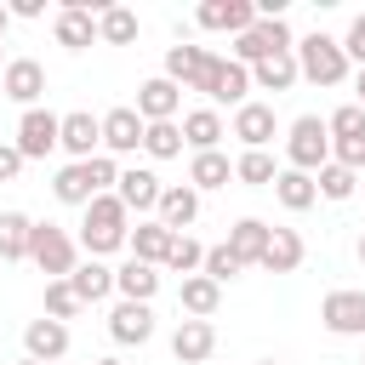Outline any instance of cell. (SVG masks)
I'll return each mask as SVG.
<instances>
[{
    "instance_id": "cell-1",
    "label": "cell",
    "mask_w": 365,
    "mask_h": 365,
    "mask_svg": "<svg viewBox=\"0 0 365 365\" xmlns=\"http://www.w3.org/2000/svg\"><path fill=\"white\" fill-rule=\"evenodd\" d=\"M125 240H131V211L120 205V194H97L80 217V251L114 257V251H125Z\"/></svg>"
},
{
    "instance_id": "cell-2",
    "label": "cell",
    "mask_w": 365,
    "mask_h": 365,
    "mask_svg": "<svg viewBox=\"0 0 365 365\" xmlns=\"http://www.w3.org/2000/svg\"><path fill=\"white\" fill-rule=\"evenodd\" d=\"M297 68H302V80H308V86H342V80L354 74V63H348L342 40H331V34H319V29L297 40Z\"/></svg>"
},
{
    "instance_id": "cell-3",
    "label": "cell",
    "mask_w": 365,
    "mask_h": 365,
    "mask_svg": "<svg viewBox=\"0 0 365 365\" xmlns=\"http://www.w3.org/2000/svg\"><path fill=\"white\" fill-rule=\"evenodd\" d=\"M285 165L291 171H308V177L319 165H331V125L319 114H297L285 125Z\"/></svg>"
},
{
    "instance_id": "cell-4",
    "label": "cell",
    "mask_w": 365,
    "mask_h": 365,
    "mask_svg": "<svg viewBox=\"0 0 365 365\" xmlns=\"http://www.w3.org/2000/svg\"><path fill=\"white\" fill-rule=\"evenodd\" d=\"M29 262H34L46 279H68V274L80 268V234H68V228H57V222H34Z\"/></svg>"
},
{
    "instance_id": "cell-5",
    "label": "cell",
    "mask_w": 365,
    "mask_h": 365,
    "mask_svg": "<svg viewBox=\"0 0 365 365\" xmlns=\"http://www.w3.org/2000/svg\"><path fill=\"white\" fill-rule=\"evenodd\" d=\"M279 51H297V34H291L285 17H257V23L234 40V63H245V68H257V63H268V57H279Z\"/></svg>"
},
{
    "instance_id": "cell-6",
    "label": "cell",
    "mask_w": 365,
    "mask_h": 365,
    "mask_svg": "<svg viewBox=\"0 0 365 365\" xmlns=\"http://www.w3.org/2000/svg\"><path fill=\"white\" fill-rule=\"evenodd\" d=\"M11 143H17L23 160H46V154H57V148H63V114H51V108H23Z\"/></svg>"
},
{
    "instance_id": "cell-7",
    "label": "cell",
    "mask_w": 365,
    "mask_h": 365,
    "mask_svg": "<svg viewBox=\"0 0 365 365\" xmlns=\"http://www.w3.org/2000/svg\"><path fill=\"white\" fill-rule=\"evenodd\" d=\"M200 97L211 103V108H245L251 103V68L245 63H234V57H211V74H205V86H200Z\"/></svg>"
},
{
    "instance_id": "cell-8",
    "label": "cell",
    "mask_w": 365,
    "mask_h": 365,
    "mask_svg": "<svg viewBox=\"0 0 365 365\" xmlns=\"http://www.w3.org/2000/svg\"><path fill=\"white\" fill-rule=\"evenodd\" d=\"M319 325L331 336H365V291H325L319 297Z\"/></svg>"
},
{
    "instance_id": "cell-9",
    "label": "cell",
    "mask_w": 365,
    "mask_h": 365,
    "mask_svg": "<svg viewBox=\"0 0 365 365\" xmlns=\"http://www.w3.org/2000/svg\"><path fill=\"white\" fill-rule=\"evenodd\" d=\"M143 131H148V120H143L131 103L108 108V114H103V154H114V160L137 154V148H143Z\"/></svg>"
},
{
    "instance_id": "cell-10",
    "label": "cell",
    "mask_w": 365,
    "mask_h": 365,
    "mask_svg": "<svg viewBox=\"0 0 365 365\" xmlns=\"http://www.w3.org/2000/svg\"><path fill=\"white\" fill-rule=\"evenodd\" d=\"M0 91H6L17 108H40V97H46V68H40L34 57H11V63L0 68Z\"/></svg>"
},
{
    "instance_id": "cell-11",
    "label": "cell",
    "mask_w": 365,
    "mask_h": 365,
    "mask_svg": "<svg viewBox=\"0 0 365 365\" xmlns=\"http://www.w3.org/2000/svg\"><path fill=\"white\" fill-rule=\"evenodd\" d=\"M114 194H120V205H125V211H137V217H154V211H160V194H165V182H160L148 165H125Z\"/></svg>"
},
{
    "instance_id": "cell-12",
    "label": "cell",
    "mask_w": 365,
    "mask_h": 365,
    "mask_svg": "<svg viewBox=\"0 0 365 365\" xmlns=\"http://www.w3.org/2000/svg\"><path fill=\"white\" fill-rule=\"evenodd\" d=\"M217 354V325L211 319H177L171 331V359L177 365H205Z\"/></svg>"
},
{
    "instance_id": "cell-13",
    "label": "cell",
    "mask_w": 365,
    "mask_h": 365,
    "mask_svg": "<svg viewBox=\"0 0 365 365\" xmlns=\"http://www.w3.org/2000/svg\"><path fill=\"white\" fill-rule=\"evenodd\" d=\"M194 17H200V29H211V34H234V40H240V34L257 23V0H205Z\"/></svg>"
},
{
    "instance_id": "cell-14",
    "label": "cell",
    "mask_w": 365,
    "mask_h": 365,
    "mask_svg": "<svg viewBox=\"0 0 365 365\" xmlns=\"http://www.w3.org/2000/svg\"><path fill=\"white\" fill-rule=\"evenodd\" d=\"M51 34H57L63 51H86V46L97 40V11H91V0H68V6L57 11Z\"/></svg>"
},
{
    "instance_id": "cell-15",
    "label": "cell",
    "mask_w": 365,
    "mask_h": 365,
    "mask_svg": "<svg viewBox=\"0 0 365 365\" xmlns=\"http://www.w3.org/2000/svg\"><path fill=\"white\" fill-rule=\"evenodd\" d=\"M148 125H160V120H177V108H182V86L177 80H165V74H154V80H143L137 86V103H131Z\"/></svg>"
},
{
    "instance_id": "cell-16",
    "label": "cell",
    "mask_w": 365,
    "mask_h": 365,
    "mask_svg": "<svg viewBox=\"0 0 365 365\" xmlns=\"http://www.w3.org/2000/svg\"><path fill=\"white\" fill-rule=\"evenodd\" d=\"M23 354L40 359V365H57V359L68 354V325H63V319H46V314L29 319V325H23Z\"/></svg>"
},
{
    "instance_id": "cell-17",
    "label": "cell",
    "mask_w": 365,
    "mask_h": 365,
    "mask_svg": "<svg viewBox=\"0 0 365 365\" xmlns=\"http://www.w3.org/2000/svg\"><path fill=\"white\" fill-rule=\"evenodd\" d=\"M245 148H268L274 137H279V120H274V103H245V108H234V125H228Z\"/></svg>"
},
{
    "instance_id": "cell-18",
    "label": "cell",
    "mask_w": 365,
    "mask_h": 365,
    "mask_svg": "<svg viewBox=\"0 0 365 365\" xmlns=\"http://www.w3.org/2000/svg\"><path fill=\"white\" fill-rule=\"evenodd\" d=\"M63 154H68V160L103 154V114H86V108L63 114Z\"/></svg>"
},
{
    "instance_id": "cell-19",
    "label": "cell",
    "mask_w": 365,
    "mask_h": 365,
    "mask_svg": "<svg viewBox=\"0 0 365 365\" xmlns=\"http://www.w3.org/2000/svg\"><path fill=\"white\" fill-rule=\"evenodd\" d=\"M160 274H165V268L125 257V262L114 268V297H120V302H154V297H160Z\"/></svg>"
},
{
    "instance_id": "cell-20",
    "label": "cell",
    "mask_w": 365,
    "mask_h": 365,
    "mask_svg": "<svg viewBox=\"0 0 365 365\" xmlns=\"http://www.w3.org/2000/svg\"><path fill=\"white\" fill-rule=\"evenodd\" d=\"M108 336H114L120 348H131V342L143 348V342L154 336V308H148V302H114V308H108Z\"/></svg>"
},
{
    "instance_id": "cell-21",
    "label": "cell",
    "mask_w": 365,
    "mask_h": 365,
    "mask_svg": "<svg viewBox=\"0 0 365 365\" xmlns=\"http://www.w3.org/2000/svg\"><path fill=\"white\" fill-rule=\"evenodd\" d=\"M211 57L217 51H205V46H171L165 51V80H177L182 91H200L205 74H211Z\"/></svg>"
},
{
    "instance_id": "cell-22",
    "label": "cell",
    "mask_w": 365,
    "mask_h": 365,
    "mask_svg": "<svg viewBox=\"0 0 365 365\" xmlns=\"http://www.w3.org/2000/svg\"><path fill=\"white\" fill-rule=\"evenodd\" d=\"M171 228L160 222V217H137V228H131V240H125V251L137 257V262H154V268H165V257H171Z\"/></svg>"
},
{
    "instance_id": "cell-23",
    "label": "cell",
    "mask_w": 365,
    "mask_h": 365,
    "mask_svg": "<svg viewBox=\"0 0 365 365\" xmlns=\"http://www.w3.org/2000/svg\"><path fill=\"white\" fill-rule=\"evenodd\" d=\"M171 234H188L194 222H200V194L188 188V182H165V194H160V211H154Z\"/></svg>"
},
{
    "instance_id": "cell-24",
    "label": "cell",
    "mask_w": 365,
    "mask_h": 365,
    "mask_svg": "<svg viewBox=\"0 0 365 365\" xmlns=\"http://www.w3.org/2000/svg\"><path fill=\"white\" fill-rule=\"evenodd\" d=\"M222 137H228V125H222V114H217L211 103H200V108L182 114V143H188L194 154H211Z\"/></svg>"
},
{
    "instance_id": "cell-25",
    "label": "cell",
    "mask_w": 365,
    "mask_h": 365,
    "mask_svg": "<svg viewBox=\"0 0 365 365\" xmlns=\"http://www.w3.org/2000/svg\"><path fill=\"white\" fill-rule=\"evenodd\" d=\"M302 257H308V245H302V234L297 228H274L268 234V251H262V274H297L302 268Z\"/></svg>"
},
{
    "instance_id": "cell-26",
    "label": "cell",
    "mask_w": 365,
    "mask_h": 365,
    "mask_svg": "<svg viewBox=\"0 0 365 365\" xmlns=\"http://www.w3.org/2000/svg\"><path fill=\"white\" fill-rule=\"evenodd\" d=\"M51 194L63 200V205H91L97 200V182H91V165L86 160H68V165H57V177H51Z\"/></svg>"
},
{
    "instance_id": "cell-27",
    "label": "cell",
    "mask_w": 365,
    "mask_h": 365,
    "mask_svg": "<svg viewBox=\"0 0 365 365\" xmlns=\"http://www.w3.org/2000/svg\"><path fill=\"white\" fill-rule=\"evenodd\" d=\"M268 234H274V228H268L262 217H240V222L228 228V240H222V245H228L245 268H257V262H262V251H268Z\"/></svg>"
},
{
    "instance_id": "cell-28",
    "label": "cell",
    "mask_w": 365,
    "mask_h": 365,
    "mask_svg": "<svg viewBox=\"0 0 365 365\" xmlns=\"http://www.w3.org/2000/svg\"><path fill=\"white\" fill-rule=\"evenodd\" d=\"M68 285H74L80 302H108L114 297V268L103 257H80V268L68 274Z\"/></svg>"
},
{
    "instance_id": "cell-29",
    "label": "cell",
    "mask_w": 365,
    "mask_h": 365,
    "mask_svg": "<svg viewBox=\"0 0 365 365\" xmlns=\"http://www.w3.org/2000/svg\"><path fill=\"white\" fill-rule=\"evenodd\" d=\"M217 302H222V285H217V279H205V274H188V279L177 285V308H182L188 319H211V314H217Z\"/></svg>"
},
{
    "instance_id": "cell-30",
    "label": "cell",
    "mask_w": 365,
    "mask_h": 365,
    "mask_svg": "<svg viewBox=\"0 0 365 365\" xmlns=\"http://www.w3.org/2000/svg\"><path fill=\"white\" fill-rule=\"evenodd\" d=\"M228 182H234V160H228L222 148L188 160V188H194V194H205V188H228Z\"/></svg>"
},
{
    "instance_id": "cell-31",
    "label": "cell",
    "mask_w": 365,
    "mask_h": 365,
    "mask_svg": "<svg viewBox=\"0 0 365 365\" xmlns=\"http://www.w3.org/2000/svg\"><path fill=\"white\" fill-rule=\"evenodd\" d=\"M34 217L29 211H0V262H29Z\"/></svg>"
},
{
    "instance_id": "cell-32",
    "label": "cell",
    "mask_w": 365,
    "mask_h": 365,
    "mask_svg": "<svg viewBox=\"0 0 365 365\" xmlns=\"http://www.w3.org/2000/svg\"><path fill=\"white\" fill-rule=\"evenodd\" d=\"M297 80H302L297 51H279V57H268V63H257V68H251V91H291Z\"/></svg>"
},
{
    "instance_id": "cell-33",
    "label": "cell",
    "mask_w": 365,
    "mask_h": 365,
    "mask_svg": "<svg viewBox=\"0 0 365 365\" xmlns=\"http://www.w3.org/2000/svg\"><path fill=\"white\" fill-rule=\"evenodd\" d=\"M274 200H279L285 211H308V205H319V182H314L308 171H291V165H285V171L274 177Z\"/></svg>"
},
{
    "instance_id": "cell-34",
    "label": "cell",
    "mask_w": 365,
    "mask_h": 365,
    "mask_svg": "<svg viewBox=\"0 0 365 365\" xmlns=\"http://www.w3.org/2000/svg\"><path fill=\"white\" fill-rule=\"evenodd\" d=\"M279 171H285V165H274L268 148H245V154L234 160V182H245V188H274Z\"/></svg>"
},
{
    "instance_id": "cell-35",
    "label": "cell",
    "mask_w": 365,
    "mask_h": 365,
    "mask_svg": "<svg viewBox=\"0 0 365 365\" xmlns=\"http://www.w3.org/2000/svg\"><path fill=\"white\" fill-rule=\"evenodd\" d=\"M97 40H103V46H137V11H131V6H103Z\"/></svg>"
},
{
    "instance_id": "cell-36",
    "label": "cell",
    "mask_w": 365,
    "mask_h": 365,
    "mask_svg": "<svg viewBox=\"0 0 365 365\" xmlns=\"http://www.w3.org/2000/svg\"><path fill=\"white\" fill-rule=\"evenodd\" d=\"M314 182H319V200H331V205H342V200H354L359 194V171H348V165H319L314 171Z\"/></svg>"
},
{
    "instance_id": "cell-37",
    "label": "cell",
    "mask_w": 365,
    "mask_h": 365,
    "mask_svg": "<svg viewBox=\"0 0 365 365\" xmlns=\"http://www.w3.org/2000/svg\"><path fill=\"white\" fill-rule=\"evenodd\" d=\"M182 148H188V143H182V125H177V120H160V125L143 131V154H148V160H177Z\"/></svg>"
},
{
    "instance_id": "cell-38",
    "label": "cell",
    "mask_w": 365,
    "mask_h": 365,
    "mask_svg": "<svg viewBox=\"0 0 365 365\" xmlns=\"http://www.w3.org/2000/svg\"><path fill=\"white\" fill-rule=\"evenodd\" d=\"M200 268H205V245H200L194 234H177V240H171V257H165V274H182V279H188V274H200Z\"/></svg>"
},
{
    "instance_id": "cell-39",
    "label": "cell",
    "mask_w": 365,
    "mask_h": 365,
    "mask_svg": "<svg viewBox=\"0 0 365 365\" xmlns=\"http://www.w3.org/2000/svg\"><path fill=\"white\" fill-rule=\"evenodd\" d=\"M80 308H86V302L74 297V285H68V279H46V319H63V325H68Z\"/></svg>"
},
{
    "instance_id": "cell-40",
    "label": "cell",
    "mask_w": 365,
    "mask_h": 365,
    "mask_svg": "<svg viewBox=\"0 0 365 365\" xmlns=\"http://www.w3.org/2000/svg\"><path fill=\"white\" fill-rule=\"evenodd\" d=\"M205 279H217V285H228V279H240L245 274V262L228 251V245H205V268H200Z\"/></svg>"
},
{
    "instance_id": "cell-41",
    "label": "cell",
    "mask_w": 365,
    "mask_h": 365,
    "mask_svg": "<svg viewBox=\"0 0 365 365\" xmlns=\"http://www.w3.org/2000/svg\"><path fill=\"white\" fill-rule=\"evenodd\" d=\"M325 125H331V143H342V137H365V108H359V103H342V108L325 114Z\"/></svg>"
},
{
    "instance_id": "cell-42",
    "label": "cell",
    "mask_w": 365,
    "mask_h": 365,
    "mask_svg": "<svg viewBox=\"0 0 365 365\" xmlns=\"http://www.w3.org/2000/svg\"><path fill=\"white\" fill-rule=\"evenodd\" d=\"M331 160L348 165V171H365V137H342V143H331Z\"/></svg>"
},
{
    "instance_id": "cell-43",
    "label": "cell",
    "mask_w": 365,
    "mask_h": 365,
    "mask_svg": "<svg viewBox=\"0 0 365 365\" xmlns=\"http://www.w3.org/2000/svg\"><path fill=\"white\" fill-rule=\"evenodd\" d=\"M342 51H348V63H359V68H365V11H354L348 34H342Z\"/></svg>"
},
{
    "instance_id": "cell-44",
    "label": "cell",
    "mask_w": 365,
    "mask_h": 365,
    "mask_svg": "<svg viewBox=\"0 0 365 365\" xmlns=\"http://www.w3.org/2000/svg\"><path fill=\"white\" fill-rule=\"evenodd\" d=\"M23 165H29V160L17 154V143H0V182H11V177H17Z\"/></svg>"
},
{
    "instance_id": "cell-45",
    "label": "cell",
    "mask_w": 365,
    "mask_h": 365,
    "mask_svg": "<svg viewBox=\"0 0 365 365\" xmlns=\"http://www.w3.org/2000/svg\"><path fill=\"white\" fill-rule=\"evenodd\" d=\"M46 11V0H11V17H23V23H34Z\"/></svg>"
},
{
    "instance_id": "cell-46",
    "label": "cell",
    "mask_w": 365,
    "mask_h": 365,
    "mask_svg": "<svg viewBox=\"0 0 365 365\" xmlns=\"http://www.w3.org/2000/svg\"><path fill=\"white\" fill-rule=\"evenodd\" d=\"M354 103H359V108H365V68H359V74H354Z\"/></svg>"
},
{
    "instance_id": "cell-47",
    "label": "cell",
    "mask_w": 365,
    "mask_h": 365,
    "mask_svg": "<svg viewBox=\"0 0 365 365\" xmlns=\"http://www.w3.org/2000/svg\"><path fill=\"white\" fill-rule=\"evenodd\" d=\"M6 29H11V6H0V40H6Z\"/></svg>"
},
{
    "instance_id": "cell-48",
    "label": "cell",
    "mask_w": 365,
    "mask_h": 365,
    "mask_svg": "<svg viewBox=\"0 0 365 365\" xmlns=\"http://www.w3.org/2000/svg\"><path fill=\"white\" fill-rule=\"evenodd\" d=\"M354 257H359V268H365V234H359V245H354Z\"/></svg>"
},
{
    "instance_id": "cell-49",
    "label": "cell",
    "mask_w": 365,
    "mask_h": 365,
    "mask_svg": "<svg viewBox=\"0 0 365 365\" xmlns=\"http://www.w3.org/2000/svg\"><path fill=\"white\" fill-rule=\"evenodd\" d=\"M17 365H40V359H29V354H23V359H17Z\"/></svg>"
},
{
    "instance_id": "cell-50",
    "label": "cell",
    "mask_w": 365,
    "mask_h": 365,
    "mask_svg": "<svg viewBox=\"0 0 365 365\" xmlns=\"http://www.w3.org/2000/svg\"><path fill=\"white\" fill-rule=\"evenodd\" d=\"M91 365H120V359H91Z\"/></svg>"
},
{
    "instance_id": "cell-51",
    "label": "cell",
    "mask_w": 365,
    "mask_h": 365,
    "mask_svg": "<svg viewBox=\"0 0 365 365\" xmlns=\"http://www.w3.org/2000/svg\"><path fill=\"white\" fill-rule=\"evenodd\" d=\"M6 63H11V57H6V51H0V68H6Z\"/></svg>"
},
{
    "instance_id": "cell-52",
    "label": "cell",
    "mask_w": 365,
    "mask_h": 365,
    "mask_svg": "<svg viewBox=\"0 0 365 365\" xmlns=\"http://www.w3.org/2000/svg\"><path fill=\"white\" fill-rule=\"evenodd\" d=\"M257 365H279V359H257Z\"/></svg>"
},
{
    "instance_id": "cell-53",
    "label": "cell",
    "mask_w": 365,
    "mask_h": 365,
    "mask_svg": "<svg viewBox=\"0 0 365 365\" xmlns=\"http://www.w3.org/2000/svg\"><path fill=\"white\" fill-rule=\"evenodd\" d=\"M57 365H63V359H57Z\"/></svg>"
},
{
    "instance_id": "cell-54",
    "label": "cell",
    "mask_w": 365,
    "mask_h": 365,
    "mask_svg": "<svg viewBox=\"0 0 365 365\" xmlns=\"http://www.w3.org/2000/svg\"><path fill=\"white\" fill-rule=\"evenodd\" d=\"M359 365H365V359H359Z\"/></svg>"
}]
</instances>
